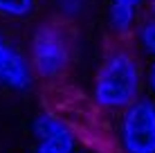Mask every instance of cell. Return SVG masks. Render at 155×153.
<instances>
[{
  "label": "cell",
  "mask_w": 155,
  "mask_h": 153,
  "mask_svg": "<svg viewBox=\"0 0 155 153\" xmlns=\"http://www.w3.org/2000/svg\"><path fill=\"white\" fill-rule=\"evenodd\" d=\"M36 9V0H0V16L5 18H27Z\"/></svg>",
  "instance_id": "cell-7"
},
{
  "label": "cell",
  "mask_w": 155,
  "mask_h": 153,
  "mask_svg": "<svg viewBox=\"0 0 155 153\" xmlns=\"http://www.w3.org/2000/svg\"><path fill=\"white\" fill-rule=\"evenodd\" d=\"M137 36H140V43H142L144 50L155 56V18L142 23L140 29H137Z\"/></svg>",
  "instance_id": "cell-8"
},
{
  "label": "cell",
  "mask_w": 155,
  "mask_h": 153,
  "mask_svg": "<svg viewBox=\"0 0 155 153\" xmlns=\"http://www.w3.org/2000/svg\"><path fill=\"white\" fill-rule=\"evenodd\" d=\"M148 83H151V90L155 92V61L151 63V68H148Z\"/></svg>",
  "instance_id": "cell-9"
},
{
  "label": "cell",
  "mask_w": 155,
  "mask_h": 153,
  "mask_svg": "<svg viewBox=\"0 0 155 153\" xmlns=\"http://www.w3.org/2000/svg\"><path fill=\"white\" fill-rule=\"evenodd\" d=\"M153 2H155V0H153Z\"/></svg>",
  "instance_id": "cell-12"
},
{
  "label": "cell",
  "mask_w": 155,
  "mask_h": 153,
  "mask_svg": "<svg viewBox=\"0 0 155 153\" xmlns=\"http://www.w3.org/2000/svg\"><path fill=\"white\" fill-rule=\"evenodd\" d=\"M115 5H128V7H137L142 0H113Z\"/></svg>",
  "instance_id": "cell-10"
},
{
  "label": "cell",
  "mask_w": 155,
  "mask_h": 153,
  "mask_svg": "<svg viewBox=\"0 0 155 153\" xmlns=\"http://www.w3.org/2000/svg\"><path fill=\"white\" fill-rule=\"evenodd\" d=\"M135 9L137 7H128V5H110L108 9V20L110 27L119 34H126V32L133 29V23H135Z\"/></svg>",
  "instance_id": "cell-6"
},
{
  "label": "cell",
  "mask_w": 155,
  "mask_h": 153,
  "mask_svg": "<svg viewBox=\"0 0 155 153\" xmlns=\"http://www.w3.org/2000/svg\"><path fill=\"white\" fill-rule=\"evenodd\" d=\"M29 65L36 75L45 79L58 77L70 63V45L56 25H41L31 36Z\"/></svg>",
  "instance_id": "cell-3"
},
{
  "label": "cell",
  "mask_w": 155,
  "mask_h": 153,
  "mask_svg": "<svg viewBox=\"0 0 155 153\" xmlns=\"http://www.w3.org/2000/svg\"><path fill=\"white\" fill-rule=\"evenodd\" d=\"M142 68L130 52L117 50L104 59L94 77V101L101 108H126L140 97Z\"/></svg>",
  "instance_id": "cell-1"
},
{
  "label": "cell",
  "mask_w": 155,
  "mask_h": 153,
  "mask_svg": "<svg viewBox=\"0 0 155 153\" xmlns=\"http://www.w3.org/2000/svg\"><path fill=\"white\" fill-rule=\"evenodd\" d=\"M34 83V70L29 59L0 32V86L16 92H25Z\"/></svg>",
  "instance_id": "cell-4"
},
{
  "label": "cell",
  "mask_w": 155,
  "mask_h": 153,
  "mask_svg": "<svg viewBox=\"0 0 155 153\" xmlns=\"http://www.w3.org/2000/svg\"><path fill=\"white\" fill-rule=\"evenodd\" d=\"M153 16H155V2H153Z\"/></svg>",
  "instance_id": "cell-11"
},
{
  "label": "cell",
  "mask_w": 155,
  "mask_h": 153,
  "mask_svg": "<svg viewBox=\"0 0 155 153\" xmlns=\"http://www.w3.org/2000/svg\"><path fill=\"white\" fill-rule=\"evenodd\" d=\"M34 135L38 140L36 153H74L77 138L70 124L52 113H41L31 124Z\"/></svg>",
  "instance_id": "cell-5"
},
{
  "label": "cell",
  "mask_w": 155,
  "mask_h": 153,
  "mask_svg": "<svg viewBox=\"0 0 155 153\" xmlns=\"http://www.w3.org/2000/svg\"><path fill=\"white\" fill-rule=\"evenodd\" d=\"M119 142L124 153H155V101L137 97L121 113Z\"/></svg>",
  "instance_id": "cell-2"
}]
</instances>
